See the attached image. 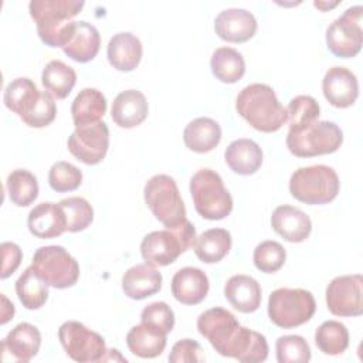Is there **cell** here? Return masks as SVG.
<instances>
[{"label": "cell", "instance_id": "cell-43", "mask_svg": "<svg viewBox=\"0 0 363 363\" xmlns=\"http://www.w3.org/2000/svg\"><path fill=\"white\" fill-rule=\"evenodd\" d=\"M169 362L172 363H196L204 362V353L200 346L193 339H182L176 342L169 354Z\"/></svg>", "mask_w": 363, "mask_h": 363}, {"label": "cell", "instance_id": "cell-45", "mask_svg": "<svg viewBox=\"0 0 363 363\" xmlns=\"http://www.w3.org/2000/svg\"><path fill=\"white\" fill-rule=\"evenodd\" d=\"M1 302H3V306H1V320H0V323L6 325L14 316V305L6 298L4 294H1Z\"/></svg>", "mask_w": 363, "mask_h": 363}, {"label": "cell", "instance_id": "cell-15", "mask_svg": "<svg viewBox=\"0 0 363 363\" xmlns=\"http://www.w3.org/2000/svg\"><path fill=\"white\" fill-rule=\"evenodd\" d=\"M322 91L326 101L335 108H349L359 96L356 75L346 67H332L322 79Z\"/></svg>", "mask_w": 363, "mask_h": 363}, {"label": "cell", "instance_id": "cell-42", "mask_svg": "<svg viewBox=\"0 0 363 363\" xmlns=\"http://www.w3.org/2000/svg\"><path fill=\"white\" fill-rule=\"evenodd\" d=\"M140 320L142 323L150 325L166 335L174 328V313L172 308L162 301L152 302L145 306L140 313Z\"/></svg>", "mask_w": 363, "mask_h": 363}, {"label": "cell", "instance_id": "cell-27", "mask_svg": "<svg viewBox=\"0 0 363 363\" xmlns=\"http://www.w3.org/2000/svg\"><path fill=\"white\" fill-rule=\"evenodd\" d=\"M224 160L234 173L241 176H250L261 167L262 150L257 142L241 138L233 140L227 146L224 152Z\"/></svg>", "mask_w": 363, "mask_h": 363}, {"label": "cell", "instance_id": "cell-22", "mask_svg": "<svg viewBox=\"0 0 363 363\" xmlns=\"http://www.w3.org/2000/svg\"><path fill=\"white\" fill-rule=\"evenodd\" d=\"M142 52L143 47L140 40L129 31L113 34L106 47L109 64L122 72L133 71L142 60Z\"/></svg>", "mask_w": 363, "mask_h": 363}, {"label": "cell", "instance_id": "cell-19", "mask_svg": "<svg viewBox=\"0 0 363 363\" xmlns=\"http://www.w3.org/2000/svg\"><path fill=\"white\" fill-rule=\"evenodd\" d=\"M41 333L27 322L14 326L9 335L1 340L3 357L10 354L17 362H30L40 350Z\"/></svg>", "mask_w": 363, "mask_h": 363}, {"label": "cell", "instance_id": "cell-13", "mask_svg": "<svg viewBox=\"0 0 363 363\" xmlns=\"http://www.w3.org/2000/svg\"><path fill=\"white\" fill-rule=\"evenodd\" d=\"M363 277L340 275L326 286V305L335 316H360L363 313Z\"/></svg>", "mask_w": 363, "mask_h": 363}, {"label": "cell", "instance_id": "cell-37", "mask_svg": "<svg viewBox=\"0 0 363 363\" xmlns=\"http://www.w3.org/2000/svg\"><path fill=\"white\" fill-rule=\"evenodd\" d=\"M286 121L289 123V130H299L311 123L319 121L320 108L318 101L311 95H298L292 98L288 104Z\"/></svg>", "mask_w": 363, "mask_h": 363}, {"label": "cell", "instance_id": "cell-30", "mask_svg": "<svg viewBox=\"0 0 363 363\" xmlns=\"http://www.w3.org/2000/svg\"><path fill=\"white\" fill-rule=\"evenodd\" d=\"M184 145L196 153L213 150L221 140V128L211 118H196L183 130Z\"/></svg>", "mask_w": 363, "mask_h": 363}, {"label": "cell", "instance_id": "cell-24", "mask_svg": "<svg viewBox=\"0 0 363 363\" xmlns=\"http://www.w3.org/2000/svg\"><path fill=\"white\" fill-rule=\"evenodd\" d=\"M162 274L156 267L145 262L130 267L122 277V289L130 299H145L162 288Z\"/></svg>", "mask_w": 363, "mask_h": 363}, {"label": "cell", "instance_id": "cell-2", "mask_svg": "<svg viewBox=\"0 0 363 363\" xmlns=\"http://www.w3.org/2000/svg\"><path fill=\"white\" fill-rule=\"evenodd\" d=\"M235 109L258 132H277L286 122V109L278 101L275 91L267 84L257 82L242 88L237 95Z\"/></svg>", "mask_w": 363, "mask_h": 363}, {"label": "cell", "instance_id": "cell-12", "mask_svg": "<svg viewBox=\"0 0 363 363\" xmlns=\"http://www.w3.org/2000/svg\"><path fill=\"white\" fill-rule=\"evenodd\" d=\"M363 7L353 6L345 10L326 30L328 50L339 58H352L359 54L363 44L362 30Z\"/></svg>", "mask_w": 363, "mask_h": 363}, {"label": "cell", "instance_id": "cell-4", "mask_svg": "<svg viewBox=\"0 0 363 363\" xmlns=\"http://www.w3.org/2000/svg\"><path fill=\"white\" fill-rule=\"evenodd\" d=\"M196 228L186 220L176 228H166L146 234L140 242L142 258L153 267L173 264L180 254L186 252L196 242Z\"/></svg>", "mask_w": 363, "mask_h": 363}, {"label": "cell", "instance_id": "cell-11", "mask_svg": "<svg viewBox=\"0 0 363 363\" xmlns=\"http://www.w3.org/2000/svg\"><path fill=\"white\" fill-rule=\"evenodd\" d=\"M58 339L65 353L75 362H102L106 356L104 337L77 320H67L58 329Z\"/></svg>", "mask_w": 363, "mask_h": 363}, {"label": "cell", "instance_id": "cell-44", "mask_svg": "<svg viewBox=\"0 0 363 363\" xmlns=\"http://www.w3.org/2000/svg\"><path fill=\"white\" fill-rule=\"evenodd\" d=\"M1 257H3V267H1V279L9 278L16 269L20 267L23 252L21 248L10 241H6L1 244Z\"/></svg>", "mask_w": 363, "mask_h": 363}, {"label": "cell", "instance_id": "cell-41", "mask_svg": "<svg viewBox=\"0 0 363 363\" xmlns=\"http://www.w3.org/2000/svg\"><path fill=\"white\" fill-rule=\"evenodd\" d=\"M50 187L57 193L77 190L82 183V172L68 162H55L48 172Z\"/></svg>", "mask_w": 363, "mask_h": 363}, {"label": "cell", "instance_id": "cell-33", "mask_svg": "<svg viewBox=\"0 0 363 363\" xmlns=\"http://www.w3.org/2000/svg\"><path fill=\"white\" fill-rule=\"evenodd\" d=\"M41 82L48 94L57 99L67 98L77 82V74L72 67L60 60H51L43 69Z\"/></svg>", "mask_w": 363, "mask_h": 363}, {"label": "cell", "instance_id": "cell-38", "mask_svg": "<svg viewBox=\"0 0 363 363\" xmlns=\"http://www.w3.org/2000/svg\"><path fill=\"white\" fill-rule=\"evenodd\" d=\"M67 220V231H84L94 220V208L84 197H68L58 203Z\"/></svg>", "mask_w": 363, "mask_h": 363}, {"label": "cell", "instance_id": "cell-23", "mask_svg": "<svg viewBox=\"0 0 363 363\" xmlns=\"http://www.w3.org/2000/svg\"><path fill=\"white\" fill-rule=\"evenodd\" d=\"M101 47V35L96 27L85 20L75 21L71 35L62 51L67 57L77 62H88L94 60Z\"/></svg>", "mask_w": 363, "mask_h": 363}, {"label": "cell", "instance_id": "cell-29", "mask_svg": "<svg viewBox=\"0 0 363 363\" xmlns=\"http://www.w3.org/2000/svg\"><path fill=\"white\" fill-rule=\"evenodd\" d=\"M162 330L142 323L133 326L126 335V345L129 350L142 359H152L160 356L166 347L167 339Z\"/></svg>", "mask_w": 363, "mask_h": 363}, {"label": "cell", "instance_id": "cell-3", "mask_svg": "<svg viewBox=\"0 0 363 363\" xmlns=\"http://www.w3.org/2000/svg\"><path fill=\"white\" fill-rule=\"evenodd\" d=\"M84 6V1L74 0H31L28 10L40 40L48 47L62 48L75 23L72 18Z\"/></svg>", "mask_w": 363, "mask_h": 363}, {"label": "cell", "instance_id": "cell-35", "mask_svg": "<svg viewBox=\"0 0 363 363\" xmlns=\"http://www.w3.org/2000/svg\"><path fill=\"white\" fill-rule=\"evenodd\" d=\"M6 189L10 201L18 207L30 206L38 196L37 177L26 169L13 170L7 176Z\"/></svg>", "mask_w": 363, "mask_h": 363}, {"label": "cell", "instance_id": "cell-17", "mask_svg": "<svg viewBox=\"0 0 363 363\" xmlns=\"http://www.w3.org/2000/svg\"><path fill=\"white\" fill-rule=\"evenodd\" d=\"M274 231L289 242L305 241L312 231V221L301 208L282 204L278 206L271 216Z\"/></svg>", "mask_w": 363, "mask_h": 363}, {"label": "cell", "instance_id": "cell-6", "mask_svg": "<svg viewBox=\"0 0 363 363\" xmlns=\"http://www.w3.org/2000/svg\"><path fill=\"white\" fill-rule=\"evenodd\" d=\"M190 194L196 211L206 220H223L233 210V197L213 169H200L191 176Z\"/></svg>", "mask_w": 363, "mask_h": 363}, {"label": "cell", "instance_id": "cell-40", "mask_svg": "<svg viewBox=\"0 0 363 363\" xmlns=\"http://www.w3.org/2000/svg\"><path fill=\"white\" fill-rule=\"evenodd\" d=\"M279 363H306L311 360V347L299 335H284L275 343Z\"/></svg>", "mask_w": 363, "mask_h": 363}, {"label": "cell", "instance_id": "cell-21", "mask_svg": "<svg viewBox=\"0 0 363 363\" xmlns=\"http://www.w3.org/2000/svg\"><path fill=\"white\" fill-rule=\"evenodd\" d=\"M149 112L146 96L138 89H126L118 94L112 102V121L125 129L140 125Z\"/></svg>", "mask_w": 363, "mask_h": 363}, {"label": "cell", "instance_id": "cell-7", "mask_svg": "<svg viewBox=\"0 0 363 363\" xmlns=\"http://www.w3.org/2000/svg\"><path fill=\"white\" fill-rule=\"evenodd\" d=\"M143 197L156 220L166 228H176L187 220L186 207L173 177L167 174L152 176L145 184Z\"/></svg>", "mask_w": 363, "mask_h": 363}, {"label": "cell", "instance_id": "cell-10", "mask_svg": "<svg viewBox=\"0 0 363 363\" xmlns=\"http://www.w3.org/2000/svg\"><path fill=\"white\" fill-rule=\"evenodd\" d=\"M31 267L48 286L55 289L74 286L79 278L77 259L61 245L40 247L33 255Z\"/></svg>", "mask_w": 363, "mask_h": 363}, {"label": "cell", "instance_id": "cell-26", "mask_svg": "<svg viewBox=\"0 0 363 363\" xmlns=\"http://www.w3.org/2000/svg\"><path fill=\"white\" fill-rule=\"evenodd\" d=\"M43 91H40L35 82L30 78L21 77L13 79L4 89V105L14 112L23 122L33 113L37 104L41 99Z\"/></svg>", "mask_w": 363, "mask_h": 363}, {"label": "cell", "instance_id": "cell-9", "mask_svg": "<svg viewBox=\"0 0 363 363\" xmlns=\"http://www.w3.org/2000/svg\"><path fill=\"white\" fill-rule=\"evenodd\" d=\"M343 143V132L329 121H316L299 130H288L286 147L298 157L335 153Z\"/></svg>", "mask_w": 363, "mask_h": 363}, {"label": "cell", "instance_id": "cell-8", "mask_svg": "<svg viewBox=\"0 0 363 363\" xmlns=\"http://www.w3.org/2000/svg\"><path fill=\"white\" fill-rule=\"evenodd\" d=\"M316 311L312 292L302 288H278L268 298V318L282 329L306 323Z\"/></svg>", "mask_w": 363, "mask_h": 363}, {"label": "cell", "instance_id": "cell-28", "mask_svg": "<svg viewBox=\"0 0 363 363\" xmlns=\"http://www.w3.org/2000/svg\"><path fill=\"white\" fill-rule=\"evenodd\" d=\"M106 98L96 88H84L71 105V115L75 128H82L101 122L106 112Z\"/></svg>", "mask_w": 363, "mask_h": 363}, {"label": "cell", "instance_id": "cell-34", "mask_svg": "<svg viewBox=\"0 0 363 363\" xmlns=\"http://www.w3.org/2000/svg\"><path fill=\"white\" fill-rule=\"evenodd\" d=\"M16 292L18 301L30 311L40 309L48 299V285L30 265L16 281Z\"/></svg>", "mask_w": 363, "mask_h": 363}, {"label": "cell", "instance_id": "cell-25", "mask_svg": "<svg viewBox=\"0 0 363 363\" xmlns=\"http://www.w3.org/2000/svg\"><path fill=\"white\" fill-rule=\"evenodd\" d=\"M224 296L241 313H252L261 305V286L250 275H233L224 285Z\"/></svg>", "mask_w": 363, "mask_h": 363}, {"label": "cell", "instance_id": "cell-39", "mask_svg": "<svg viewBox=\"0 0 363 363\" xmlns=\"http://www.w3.org/2000/svg\"><path fill=\"white\" fill-rule=\"evenodd\" d=\"M252 259L257 269L265 274H274L284 267L286 251L279 242L267 240L255 247Z\"/></svg>", "mask_w": 363, "mask_h": 363}, {"label": "cell", "instance_id": "cell-32", "mask_svg": "<svg viewBox=\"0 0 363 363\" xmlns=\"http://www.w3.org/2000/svg\"><path fill=\"white\" fill-rule=\"evenodd\" d=\"M213 75L224 84H235L245 74V61L242 55L231 47L217 48L210 61Z\"/></svg>", "mask_w": 363, "mask_h": 363}, {"label": "cell", "instance_id": "cell-1", "mask_svg": "<svg viewBox=\"0 0 363 363\" xmlns=\"http://www.w3.org/2000/svg\"><path fill=\"white\" fill-rule=\"evenodd\" d=\"M197 329L214 350L242 363H258L268 357L264 335L241 326L237 318L224 308H211L197 318Z\"/></svg>", "mask_w": 363, "mask_h": 363}, {"label": "cell", "instance_id": "cell-5", "mask_svg": "<svg viewBox=\"0 0 363 363\" xmlns=\"http://www.w3.org/2000/svg\"><path fill=\"white\" fill-rule=\"evenodd\" d=\"M340 182L337 173L326 164L296 169L289 179V193L301 203L318 206L336 199Z\"/></svg>", "mask_w": 363, "mask_h": 363}, {"label": "cell", "instance_id": "cell-36", "mask_svg": "<svg viewBox=\"0 0 363 363\" xmlns=\"http://www.w3.org/2000/svg\"><path fill=\"white\" fill-rule=\"evenodd\" d=\"M315 343L325 354H342L349 346L347 328L337 320H325L315 332Z\"/></svg>", "mask_w": 363, "mask_h": 363}, {"label": "cell", "instance_id": "cell-46", "mask_svg": "<svg viewBox=\"0 0 363 363\" xmlns=\"http://www.w3.org/2000/svg\"><path fill=\"white\" fill-rule=\"evenodd\" d=\"M337 4H339V1H335V3H323V1H315V3H313V6H315V7H318V9H320L322 11H326L328 9H332V7L337 6Z\"/></svg>", "mask_w": 363, "mask_h": 363}, {"label": "cell", "instance_id": "cell-31", "mask_svg": "<svg viewBox=\"0 0 363 363\" xmlns=\"http://www.w3.org/2000/svg\"><path fill=\"white\" fill-rule=\"evenodd\" d=\"M193 248L201 262H220L231 250V234L224 228H210L196 238Z\"/></svg>", "mask_w": 363, "mask_h": 363}, {"label": "cell", "instance_id": "cell-20", "mask_svg": "<svg viewBox=\"0 0 363 363\" xmlns=\"http://www.w3.org/2000/svg\"><path fill=\"white\" fill-rule=\"evenodd\" d=\"M30 233L37 238H55L67 231V220L58 203H40L27 218Z\"/></svg>", "mask_w": 363, "mask_h": 363}, {"label": "cell", "instance_id": "cell-14", "mask_svg": "<svg viewBox=\"0 0 363 363\" xmlns=\"http://www.w3.org/2000/svg\"><path fill=\"white\" fill-rule=\"evenodd\" d=\"M68 150L85 164H98L106 156L109 147V129L105 122L75 128L68 138Z\"/></svg>", "mask_w": 363, "mask_h": 363}, {"label": "cell", "instance_id": "cell-16", "mask_svg": "<svg viewBox=\"0 0 363 363\" xmlns=\"http://www.w3.org/2000/svg\"><path fill=\"white\" fill-rule=\"evenodd\" d=\"M216 34L228 43H245L257 33V20L245 9H225L214 20Z\"/></svg>", "mask_w": 363, "mask_h": 363}, {"label": "cell", "instance_id": "cell-18", "mask_svg": "<svg viewBox=\"0 0 363 363\" xmlns=\"http://www.w3.org/2000/svg\"><path fill=\"white\" fill-rule=\"evenodd\" d=\"M210 282L204 271L196 267H184L172 278V295L183 305H197L208 294Z\"/></svg>", "mask_w": 363, "mask_h": 363}]
</instances>
